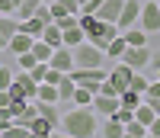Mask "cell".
Here are the masks:
<instances>
[{
  "label": "cell",
  "mask_w": 160,
  "mask_h": 138,
  "mask_svg": "<svg viewBox=\"0 0 160 138\" xmlns=\"http://www.w3.org/2000/svg\"><path fill=\"white\" fill-rule=\"evenodd\" d=\"M32 55H35V61H51L55 48H51L45 39H35V42H32Z\"/></svg>",
  "instance_id": "cell-19"
},
{
  "label": "cell",
  "mask_w": 160,
  "mask_h": 138,
  "mask_svg": "<svg viewBox=\"0 0 160 138\" xmlns=\"http://www.w3.org/2000/svg\"><path fill=\"white\" fill-rule=\"evenodd\" d=\"M93 96H96V93H93L90 87L77 84V90H74V96H71V103H74V106H93Z\"/></svg>",
  "instance_id": "cell-17"
},
{
  "label": "cell",
  "mask_w": 160,
  "mask_h": 138,
  "mask_svg": "<svg viewBox=\"0 0 160 138\" xmlns=\"http://www.w3.org/2000/svg\"><path fill=\"white\" fill-rule=\"evenodd\" d=\"M55 129H58L55 122H48L45 116H38V113H35V116L29 119V135H38V138H48V135H55Z\"/></svg>",
  "instance_id": "cell-10"
},
{
  "label": "cell",
  "mask_w": 160,
  "mask_h": 138,
  "mask_svg": "<svg viewBox=\"0 0 160 138\" xmlns=\"http://www.w3.org/2000/svg\"><path fill=\"white\" fill-rule=\"evenodd\" d=\"M148 84H151V80L144 77V71H135V74H131V80H128V87H131V90H138V93L148 90Z\"/></svg>",
  "instance_id": "cell-27"
},
{
  "label": "cell",
  "mask_w": 160,
  "mask_h": 138,
  "mask_svg": "<svg viewBox=\"0 0 160 138\" xmlns=\"http://www.w3.org/2000/svg\"><path fill=\"white\" fill-rule=\"evenodd\" d=\"M74 90H77V80H74L71 74H61V80H58V96H61V100H68V103H71Z\"/></svg>",
  "instance_id": "cell-16"
},
{
  "label": "cell",
  "mask_w": 160,
  "mask_h": 138,
  "mask_svg": "<svg viewBox=\"0 0 160 138\" xmlns=\"http://www.w3.org/2000/svg\"><path fill=\"white\" fill-rule=\"evenodd\" d=\"M118 106H122V103H118V96H112V93H96V96H93V109L102 113V116H112Z\"/></svg>",
  "instance_id": "cell-9"
},
{
  "label": "cell",
  "mask_w": 160,
  "mask_h": 138,
  "mask_svg": "<svg viewBox=\"0 0 160 138\" xmlns=\"http://www.w3.org/2000/svg\"><path fill=\"white\" fill-rule=\"evenodd\" d=\"M118 61H125L131 71H144V67H151V45H128Z\"/></svg>",
  "instance_id": "cell-4"
},
{
  "label": "cell",
  "mask_w": 160,
  "mask_h": 138,
  "mask_svg": "<svg viewBox=\"0 0 160 138\" xmlns=\"http://www.w3.org/2000/svg\"><path fill=\"white\" fill-rule=\"evenodd\" d=\"M51 67H58V71H74L77 67V61H74V48H68V45H61V48H55V55H51V61H48Z\"/></svg>",
  "instance_id": "cell-7"
},
{
  "label": "cell",
  "mask_w": 160,
  "mask_h": 138,
  "mask_svg": "<svg viewBox=\"0 0 160 138\" xmlns=\"http://www.w3.org/2000/svg\"><path fill=\"white\" fill-rule=\"evenodd\" d=\"M122 35H125L128 45H148V32H144L141 26H131V29H125Z\"/></svg>",
  "instance_id": "cell-23"
},
{
  "label": "cell",
  "mask_w": 160,
  "mask_h": 138,
  "mask_svg": "<svg viewBox=\"0 0 160 138\" xmlns=\"http://www.w3.org/2000/svg\"><path fill=\"white\" fill-rule=\"evenodd\" d=\"M102 3H106V0H87V3L80 7V13H96V10H99Z\"/></svg>",
  "instance_id": "cell-33"
},
{
  "label": "cell",
  "mask_w": 160,
  "mask_h": 138,
  "mask_svg": "<svg viewBox=\"0 0 160 138\" xmlns=\"http://www.w3.org/2000/svg\"><path fill=\"white\" fill-rule=\"evenodd\" d=\"M125 48H128V42H125V35L118 32V35L112 39V42L106 45V58H109V61H118V58H122V51H125Z\"/></svg>",
  "instance_id": "cell-14"
},
{
  "label": "cell",
  "mask_w": 160,
  "mask_h": 138,
  "mask_svg": "<svg viewBox=\"0 0 160 138\" xmlns=\"http://www.w3.org/2000/svg\"><path fill=\"white\" fill-rule=\"evenodd\" d=\"M144 100H160V77H154L151 84H148V90H144Z\"/></svg>",
  "instance_id": "cell-31"
},
{
  "label": "cell",
  "mask_w": 160,
  "mask_h": 138,
  "mask_svg": "<svg viewBox=\"0 0 160 138\" xmlns=\"http://www.w3.org/2000/svg\"><path fill=\"white\" fill-rule=\"evenodd\" d=\"M112 119H118V122L125 125V122H131V119H135V109H131V106H118L115 113H112Z\"/></svg>",
  "instance_id": "cell-30"
},
{
  "label": "cell",
  "mask_w": 160,
  "mask_h": 138,
  "mask_svg": "<svg viewBox=\"0 0 160 138\" xmlns=\"http://www.w3.org/2000/svg\"><path fill=\"white\" fill-rule=\"evenodd\" d=\"M118 13H122V0H106V3L96 10V16L106 19V23H115V19H118Z\"/></svg>",
  "instance_id": "cell-13"
},
{
  "label": "cell",
  "mask_w": 160,
  "mask_h": 138,
  "mask_svg": "<svg viewBox=\"0 0 160 138\" xmlns=\"http://www.w3.org/2000/svg\"><path fill=\"white\" fill-rule=\"evenodd\" d=\"M144 100V93H138V90H131V87H125L122 93H118V103H122V106H131V109H135L138 103Z\"/></svg>",
  "instance_id": "cell-25"
},
{
  "label": "cell",
  "mask_w": 160,
  "mask_h": 138,
  "mask_svg": "<svg viewBox=\"0 0 160 138\" xmlns=\"http://www.w3.org/2000/svg\"><path fill=\"white\" fill-rule=\"evenodd\" d=\"M10 100H13L10 90H7V87H0V109H7V106H10Z\"/></svg>",
  "instance_id": "cell-36"
},
{
  "label": "cell",
  "mask_w": 160,
  "mask_h": 138,
  "mask_svg": "<svg viewBox=\"0 0 160 138\" xmlns=\"http://www.w3.org/2000/svg\"><path fill=\"white\" fill-rule=\"evenodd\" d=\"M42 3H55V0H42Z\"/></svg>",
  "instance_id": "cell-42"
},
{
  "label": "cell",
  "mask_w": 160,
  "mask_h": 138,
  "mask_svg": "<svg viewBox=\"0 0 160 138\" xmlns=\"http://www.w3.org/2000/svg\"><path fill=\"white\" fill-rule=\"evenodd\" d=\"M3 138H29V129H22V125H16V122H13V125L3 132Z\"/></svg>",
  "instance_id": "cell-32"
},
{
  "label": "cell",
  "mask_w": 160,
  "mask_h": 138,
  "mask_svg": "<svg viewBox=\"0 0 160 138\" xmlns=\"http://www.w3.org/2000/svg\"><path fill=\"white\" fill-rule=\"evenodd\" d=\"M131 74H135V71H131V67H128L125 61H118V64L112 67V71L106 74V80H109V84H112V87H115L118 93H122V90L128 87V80H131Z\"/></svg>",
  "instance_id": "cell-8"
},
{
  "label": "cell",
  "mask_w": 160,
  "mask_h": 138,
  "mask_svg": "<svg viewBox=\"0 0 160 138\" xmlns=\"http://www.w3.org/2000/svg\"><path fill=\"white\" fill-rule=\"evenodd\" d=\"M0 32H3V35L19 32V19L13 16V13H0Z\"/></svg>",
  "instance_id": "cell-24"
},
{
  "label": "cell",
  "mask_w": 160,
  "mask_h": 138,
  "mask_svg": "<svg viewBox=\"0 0 160 138\" xmlns=\"http://www.w3.org/2000/svg\"><path fill=\"white\" fill-rule=\"evenodd\" d=\"M154 77H160V67H157V71H154Z\"/></svg>",
  "instance_id": "cell-41"
},
{
  "label": "cell",
  "mask_w": 160,
  "mask_h": 138,
  "mask_svg": "<svg viewBox=\"0 0 160 138\" xmlns=\"http://www.w3.org/2000/svg\"><path fill=\"white\" fill-rule=\"evenodd\" d=\"M35 103V113L45 116L48 122H55V125L61 129V116H58V103H48V100H32Z\"/></svg>",
  "instance_id": "cell-11"
},
{
  "label": "cell",
  "mask_w": 160,
  "mask_h": 138,
  "mask_svg": "<svg viewBox=\"0 0 160 138\" xmlns=\"http://www.w3.org/2000/svg\"><path fill=\"white\" fill-rule=\"evenodd\" d=\"M0 13H13V16H16V7H13V0H0Z\"/></svg>",
  "instance_id": "cell-38"
},
{
  "label": "cell",
  "mask_w": 160,
  "mask_h": 138,
  "mask_svg": "<svg viewBox=\"0 0 160 138\" xmlns=\"http://www.w3.org/2000/svg\"><path fill=\"white\" fill-rule=\"evenodd\" d=\"M154 116H157V113H154V106H151L148 100H141V103L135 106V119H138V122H144V125H151Z\"/></svg>",
  "instance_id": "cell-21"
},
{
  "label": "cell",
  "mask_w": 160,
  "mask_h": 138,
  "mask_svg": "<svg viewBox=\"0 0 160 138\" xmlns=\"http://www.w3.org/2000/svg\"><path fill=\"white\" fill-rule=\"evenodd\" d=\"M74 61H77V67H106V51L99 48V45H93V42H80V45H74Z\"/></svg>",
  "instance_id": "cell-2"
},
{
  "label": "cell",
  "mask_w": 160,
  "mask_h": 138,
  "mask_svg": "<svg viewBox=\"0 0 160 138\" xmlns=\"http://www.w3.org/2000/svg\"><path fill=\"white\" fill-rule=\"evenodd\" d=\"M102 135L106 138H125V125L112 116H106V125H102Z\"/></svg>",
  "instance_id": "cell-20"
},
{
  "label": "cell",
  "mask_w": 160,
  "mask_h": 138,
  "mask_svg": "<svg viewBox=\"0 0 160 138\" xmlns=\"http://www.w3.org/2000/svg\"><path fill=\"white\" fill-rule=\"evenodd\" d=\"M16 64H19V71H29V67L35 64V55H32V48H29V51H22V55H16Z\"/></svg>",
  "instance_id": "cell-29"
},
{
  "label": "cell",
  "mask_w": 160,
  "mask_h": 138,
  "mask_svg": "<svg viewBox=\"0 0 160 138\" xmlns=\"http://www.w3.org/2000/svg\"><path fill=\"white\" fill-rule=\"evenodd\" d=\"M87 39V32H83V26H71V29H64V45L68 48H74V45H80Z\"/></svg>",
  "instance_id": "cell-22"
},
{
  "label": "cell",
  "mask_w": 160,
  "mask_h": 138,
  "mask_svg": "<svg viewBox=\"0 0 160 138\" xmlns=\"http://www.w3.org/2000/svg\"><path fill=\"white\" fill-rule=\"evenodd\" d=\"M148 135H154V138H160V116H154V122L148 125Z\"/></svg>",
  "instance_id": "cell-35"
},
{
  "label": "cell",
  "mask_w": 160,
  "mask_h": 138,
  "mask_svg": "<svg viewBox=\"0 0 160 138\" xmlns=\"http://www.w3.org/2000/svg\"><path fill=\"white\" fill-rule=\"evenodd\" d=\"M83 3H87V0H80V7H83Z\"/></svg>",
  "instance_id": "cell-43"
},
{
  "label": "cell",
  "mask_w": 160,
  "mask_h": 138,
  "mask_svg": "<svg viewBox=\"0 0 160 138\" xmlns=\"http://www.w3.org/2000/svg\"><path fill=\"white\" fill-rule=\"evenodd\" d=\"M160 67V48H151V71Z\"/></svg>",
  "instance_id": "cell-37"
},
{
  "label": "cell",
  "mask_w": 160,
  "mask_h": 138,
  "mask_svg": "<svg viewBox=\"0 0 160 138\" xmlns=\"http://www.w3.org/2000/svg\"><path fill=\"white\" fill-rule=\"evenodd\" d=\"M141 3H144V0H122V13H118V19H115L118 32H125V29H131V26L138 23V16H141Z\"/></svg>",
  "instance_id": "cell-6"
},
{
  "label": "cell",
  "mask_w": 160,
  "mask_h": 138,
  "mask_svg": "<svg viewBox=\"0 0 160 138\" xmlns=\"http://www.w3.org/2000/svg\"><path fill=\"white\" fill-rule=\"evenodd\" d=\"M35 42V35H26V32H13L10 35V51L13 55H22V51H29Z\"/></svg>",
  "instance_id": "cell-12"
},
{
  "label": "cell",
  "mask_w": 160,
  "mask_h": 138,
  "mask_svg": "<svg viewBox=\"0 0 160 138\" xmlns=\"http://www.w3.org/2000/svg\"><path fill=\"white\" fill-rule=\"evenodd\" d=\"M19 3H22V0H13V7H19Z\"/></svg>",
  "instance_id": "cell-40"
},
{
  "label": "cell",
  "mask_w": 160,
  "mask_h": 138,
  "mask_svg": "<svg viewBox=\"0 0 160 138\" xmlns=\"http://www.w3.org/2000/svg\"><path fill=\"white\" fill-rule=\"evenodd\" d=\"M61 129H64V135H71V138H93L99 132L96 109H93V106H74L71 113L61 116Z\"/></svg>",
  "instance_id": "cell-1"
},
{
  "label": "cell",
  "mask_w": 160,
  "mask_h": 138,
  "mask_svg": "<svg viewBox=\"0 0 160 138\" xmlns=\"http://www.w3.org/2000/svg\"><path fill=\"white\" fill-rule=\"evenodd\" d=\"M42 29H45V23L38 19V16H29V19H19V32H26V35H42Z\"/></svg>",
  "instance_id": "cell-15"
},
{
  "label": "cell",
  "mask_w": 160,
  "mask_h": 138,
  "mask_svg": "<svg viewBox=\"0 0 160 138\" xmlns=\"http://www.w3.org/2000/svg\"><path fill=\"white\" fill-rule=\"evenodd\" d=\"M138 26L148 35H154V32H160V3L157 0H144L141 3V16H138Z\"/></svg>",
  "instance_id": "cell-5"
},
{
  "label": "cell",
  "mask_w": 160,
  "mask_h": 138,
  "mask_svg": "<svg viewBox=\"0 0 160 138\" xmlns=\"http://www.w3.org/2000/svg\"><path fill=\"white\" fill-rule=\"evenodd\" d=\"M35 100L61 103V96H58V84H48V80H42V84H38V96H35Z\"/></svg>",
  "instance_id": "cell-18"
},
{
  "label": "cell",
  "mask_w": 160,
  "mask_h": 138,
  "mask_svg": "<svg viewBox=\"0 0 160 138\" xmlns=\"http://www.w3.org/2000/svg\"><path fill=\"white\" fill-rule=\"evenodd\" d=\"M29 74H32V80H35V84H42V80H45V74H48V61H35V64L29 67Z\"/></svg>",
  "instance_id": "cell-28"
},
{
  "label": "cell",
  "mask_w": 160,
  "mask_h": 138,
  "mask_svg": "<svg viewBox=\"0 0 160 138\" xmlns=\"http://www.w3.org/2000/svg\"><path fill=\"white\" fill-rule=\"evenodd\" d=\"M10 125H13V119H10V116L3 113V109H0V135H3V132H7Z\"/></svg>",
  "instance_id": "cell-34"
},
{
  "label": "cell",
  "mask_w": 160,
  "mask_h": 138,
  "mask_svg": "<svg viewBox=\"0 0 160 138\" xmlns=\"http://www.w3.org/2000/svg\"><path fill=\"white\" fill-rule=\"evenodd\" d=\"M7 48H10V35L0 32V51H7Z\"/></svg>",
  "instance_id": "cell-39"
},
{
  "label": "cell",
  "mask_w": 160,
  "mask_h": 138,
  "mask_svg": "<svg viewBox=\"0 0 160 138\" xmlns=\"http://www.w3.org/2000/svg\"><path fill=\"white\" fill-rule=\"evenodd\" d=\"M10 96L13 100H35L38 96V84L32 80V74L29 71H19V74H13V80H10Z\"/></svg>",
  "instance_id": "cell-3"
},
{
  "label": "cell",
  "mask_w": 160,
  "mask_h": 138,
  "mask_svg": "<svg viewBox=\"0 0 160 138\" xmlns=\"http://www.w3.org/2000/svg\"><path fill=\"white\" fill-rule=\"evenodd\" d=\"M125 135L128 138H144V135H148V125L138 122V119H131V122H125Z\"/></svg>",
  "instance_id": "cell-26"
}]
</instances>
